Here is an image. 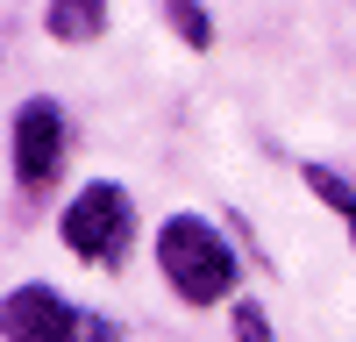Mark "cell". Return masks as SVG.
Here are the masks:
<instances>
[{
	"label": "cell",
	"mask_w": 356,
	"mask_h": 342,
	"mask_svg": "<svg viewBox=\"0 0 356 342\" xmlns=\"http://www.w3.org/2000/svg\"><path fill=\"white\" fill-rule=\"evenodd\" d=\"M43 28H50L57 43H100L107 36V0H50Z\"/></svg>",
	"instance_id": "cell-5"
},
{
	"label": "cell",
	"mask_w": 356,
	"mask_h": 342,
	"mask_svg": "<svg viewBox=\"0 0 356 342\" xmlns=\"http://www.w3.org/2000/svg\"><path fill=\"white\" fill-rule=\"evenodd\" d=\"M157 271L186 307H221L243 285V264H235L228 236L214 221H200V214H171L157 228Z\"/></svg>",
	"instance_id": "cell-1"
},
{
	"label": "cell",
	"mask_w": 356,
	"mask_h": 342,
	"mask_svg": "<svg viewBox=\"0 0 356 342\" xmlns=\"http://www.w3.org/2000/svg\"><path fill=\"white\" fill-rule=\"evenodd\" d=\"M0 328H8V342H122V328H114V321L79 314L65 293H50L43 278H29V285H15V293H8Z\"/></svg>",
	"instance_id": "cell-3"
},
{
	"label": "cell",
	"mask_w": 356,
	"mask_h": 342,
	"mask_svg": "<svg viewBox=\"0 0 356 342\" xmlns=\"http://www.w3.org/2000/svg\"><path fill=\"white\" fill-rule=\"evenodd\" d=\"M72 157V122H65V107H57L50 93H29L15 107V179L29 200H43L57 186V171H65Z\"/></svg>",
	"instance_id": "cell-4"
},
{
	"label": "cell",
	"mask_w": 356,
	"mask_h": 342,
	"mask_svg": "<svg viewBox=\"0 0 356 342\" xmlns=\"http://www.w3.org/2000/svg\"><path fill=\"white\" fill-rule=\"evenodd\" d=\"M164 22H171V36H186V50H214V22H207L200 0H164Z\"/></svg>",
	"instance_id": "cell-7"
},
{
	"label": "cell",
	"mask_w": 356,
	"mask_h": 342,
	"mask_svg": "<svg viewBox=\"0 0 356 342\" xmlns=\"http://www.w3.org/2000/svg\"><path fill=\"white\" fill-rule=\"evenodd\" d=\"M300 179L314 186V200H321V207H335V214H342V228H349V243H356V186L342 179L335 164H300Z\"/></svg>",
	"instance_id": "cell-6"
},
{
	"label": "cell",
	"mask_w": 356,
	"mask_h": 342,
	"mask_svg": "<svg viewBox=\"0 0 356 342\" xmlns=\"http://www.w3.org/2000/svg\"><path fill=\"white\" fill-rule=\"evenodd\" d=\"M57 236H65V250L79 256V264L122 271V264H129V243H136V200L114 186V179H93L86 193H72Z\"/></svg>",
	"instance_id": "cell-2"
},
{
	"label": "cell",
	"mask_w": 356,
	"mask_h": 342,
	"mask_svg": "<svg viewBox=\"0 0 356 342\" xmlns=\"http://www.w3.org/2000/svg\"><path fill=\"white\" fill-rule=\"evenodd\" d=\"M235 342H278L271 335V314H264L257 300H235Z\"/></svg>",
	"instance_id": "cell-8"
}]
</instances>
